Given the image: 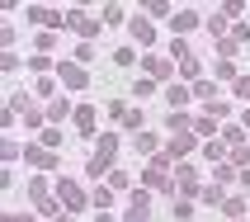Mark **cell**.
Listing matches in <instances>:
<instances>
[{
	"label": "cell",
	"mask_w": 250,
	"mask_h": 222,
	"mask_svg": "<svg viewBox=\"0 0 250 222\" xmlns=\"http://www.w3.org/2000/svg\"><path fill=\"white\" fill-rule=\"evenodd\" d=\"M113 156H118V133H104V137L95 142L90 161H85V175H90V180H99V175H113Z\"/></svg>",
	"instance_id": "obj_1"
},
{
	"label": "cell",
	"mask_w": 250,
	"mask_h": 222,
	"mask_svg": "<svg viewBox=\"0 0 250 222\" xmlns=\"http://www.w3.org/2000/svg\"><path fill=\"white\" fill-rule=\"evenodd\" d=\"M57 203H62L66 213H81L85 208V189L76 180H57Z\"/></svg>",
	"instance_id": "obj_2"
},
{
	"label": "cell",
	"mask_w": 250,
	"mask_h": 222,
	"mask_svg": "<svg viewBox=\"0 0 250 222\" xmlns=\"http://www.w3.org/2000/svg\"><path fill=\"white\" fill-rule=\"evenodd\" d=\"M57 76H62V85H71V90H85V85H90V71H85L81 62H62Z\"/></svg>",
	"instance_id": "obj_3"
},
{
	"label": "cell",
	"mask_w": 250,
	"mask_h": 222,
	"mask_svg": "<svg viewBox=\"0 0 250 222\" xmlns=\"http://www.w3.org/2000/svg\"><path fill=\"white\" fill-rule=\"evenodd\" d=\"M142 71H146L151 81H170V76H180L170 57H142Z\"/></svg>",
	"instance_id": "obj_4"
},
{
	"label": "cell",
	"mask_w": 250,
	"mask_h": 222,
	"mask_svg": "<svg viewBox=\"0 0 250 222\" xmlns=\"http://www.w3.org/2000/svg\"><path fill=\"white\" fill-rule=\"evenodd\" d=\"M76 133H85V137H95V128H99V109L95 104H76Z\"/></svg>",
	"instance_id": "obj_5"
},
{
	"label": "cell",
	"mask_w": 250,
	"mask_h": 222,
	"mask_svg": "<svg viewBox=\"0 0 250 222\" xmlns=\"http://www.w3.org/2000/svg\"><path fill=\"white\" fill-rule=\"evenodd\" d=\"M109 113H113V123L137 128V133H142V109H132V104H123V99H113V104H109Z\"/></svg>",
	"instance_id": "obj_6"
},
{
	"label": "cell",
	"mask_w": 250,
	"mask_h": 222,
	"mask_svg": "<svg viewBox=\"0 0 250 222\" xmlns=\"http://www.w3.org/2000/svg\"><path fill=\"white\" fill-rule=\"evenodd\" d=\"M66 28H76L81 38H95V33H99V24H95L85 10H71V14H66Z\"/></svg>",
	"instance_id": "obj_7"
},
{
	"label": "cell",
	"mask_w": 250,
	"mask_h": 222,
	"mask_svg": "<svg viewBox=\"0 0 250 222\" xmlns=\"http://www.w3.org/2000/svg\"><path fill=\"white\" fill-rule=\"evenodd\" d=\"M47 118H52V123H62V118H76V104H71L66 95H57L52 104H47Z\"/></svg>",
	"instance_id": "obj_8"
},
{
	"label": "cell",
	"mask_w": 250,
	"mask_h": 222,
	"mask_svg": "<svg viewBox=\"0 0 250 222\" xmlns=\"http://www.w3.org/2000/svg\"><path fill=\"white\" fill-rule=\"evenodd\" d=\"M146 213H151V194H132V203H127V222H146Z\"/></svg>",
	"instance_id": "obj_9"
},
{
	"label": "cell",
	"mask_w": 250,
	"mask_h": 222,
	"mask_svg": "<svg viewBox=\"0 0 250 222\" xmlns=\"http://www.w3.org/2000/svg\"><path fill=\"white\" fill-rule=\"evenodd\" d=\"M189 152H194V137H189V133H180V137H170L166 161H175V156H189Z\"/></svg>",
	"instance_id": "obj_10"
},
{
	"label": "cell",
	"mask_w": 250,
	"mask_h": 222,
	"mask_svg": "<svg viewBox=\"0 0 250 222\" xmlns=\"http://www.w3.org/2000/svg\"><path fill=\"white\" fill-rule=\"evenodd\" d=\"M132 38H137L142 47H151V43H156V28H151V19H132Z\"/></svg>",
	"instance_id": "obj_11"
},
{
	"label": "cell",
	"mask_w": 250,
	"mask_h": 222,
	"mask_svg": "<svg viewBox=\"0 0 250 222\" xmlns=\"http://www.w3.org/2000/svg\"><path fill=\"white\" fill-rule=\"evenodd\" d=\"M180 81H203V62H198V57H184V62H180Z\"/></svg>",
	"instance_id": "obj_12"
},
{
	"label": "cell",
	"mask_w": 250,
	"mask_h": 222,
	"mask_svg": "<svg viewBox=\"0 0 250 222\" xmlns=\"http://www.w3.org/2000/svg\"><path fill=\"white\" fill-rule=\"evenodd\" d=\"M24 161H28V166H52L57 156L47 152V147H24Z\"/></svg>",
	"instance_id": "obj_13"
},
{
	"label": "cell",
	"mask_w": 250,
	"mask_h": 222,
	"mask_svg": "<svg viewBox=\"0 0 250 222\" xmlns=\"http://www.w3.org/2000/svg\"><path fill=\"white\" fill-rule=\"evenodd\" d=\"M198 28V10H180L175 14V33H194Z\"/></svg>",
	"instance_id": "obj_14"
},
{
	"label": "cell",
	"mask_w": 250,
	"mask_h": 222,
	"mask_svg": "<svg viewBox=\"0 0 250 222\" xmlns=\"http://www.w3.org/2000/svg\"><path fill=\"white\" fill-rule=\"evenodd\" d=\"M189 95H194V90H184V85H170V90H166V104H170V109H184V104H189Z\"/></svg>",
	"instance_id": "obj_15"
},
{
	"label": "cell",
	"mask_w": 250,
	"mask_h": 222,
	"mask_svg": "<svg viewBox=\"0 0 250 222\" xmlns=\"http://www.w3.org/2000/svg\"><path fill=\"white\" fill-rule=\"evenodd\" d=\"M212 76H217V81H241V76H236V62H231V57H222V62H217V71H212Z\"/></svg>",
	"instance_id": "obj_16"
},
{
	"label": "cell",
	"mask_w": 250,
	"mask_h": 222,
	"mask_svg": "<svg viewBox=\"0 0 250 222\" xmlns=\"http://www.w3.org/2000/svg\"><path fill=\"white\" fill-rule=\"evenodd\" d=\"M184 57H194V52H189V43H184V38H170V62H184Z\"/></svg>",
	"instance_id": "obj_17"
},
{
	"label": "cell",
	"mask_w": 250,
	"mask_h": 222,
	"mask_svg": "<svg viewBox=\"0 0 250 222\" xmlns=\"http://www.w3.org/2000/svg\"><path fill=\"white\" fill-rule=\"evenodd\" d=\"M132 147H137L142 156H151V152H156V133H137V142H132Z\"/></svg>",
	"instance_id": "obj_18"
},
{
	"label": "cell",
	"mask_w": 250,
	"mask_h": 222,
	"mask_svg": "<svg viewBox=\"0 0 250 222\" xmlns=\"http://www.w3.org/2000/svg\"><path fill=\"white\" fill-rule=\"evenodd\" d=\"M113 62H118V67H137V47H118Z\"/></svg>",
	"instance_id": "obj_19"
},
{
	"label": "cell",
	"mask_w": 250,
	"mask_h": 222,
	"mask_svg": "<svg viewBox=\"0 0 250 222\" xmlns=\"http://www.w3.org/2000/svg\"><path fill=\"white\" fill-rule=\"evenodd\" d=\"M208 28H212V38H222V33H227V14L217 10V14H212V19H208Z\"/></svg>",
	"instance_id": "obj_20"
},
{
	"label": "cell",
	"mask_w": 250,
	"mask_h": 222,
	"mask_svg": "<svg viewBox=\"0 0 250 222\" xmlns=\"http://www.w3.org/2000/svg\"><path fill=\"white\" fill-rule=\"evenodd\" d=\"M166 123H170V133H175V128H189V113H184V109H170Z\"/></svg>",
	"instance_id": "obj_21"
},
{
	"label": "cell",
	"mask_w": 250,
	"mask_h": 222,
	"mask_svg": "<svg viewBox=\"0 0 250 222\" xmlns=\"http://www.w3.org/2000/svg\"><path fill=\"white\" fill-rule=\"evenodd\" d=\"M203 203H227V199H222V184H208V189H203Z\"/></svg>",
	"instance_id": "obj_22"
},
{
	"label": "cell",
	"mask_w": 250,
	"mask_h": 222,
	"mask_svg": "<svg viewBox=\"0 0 250 222\" xmlns=\"http://www.w3.org/2000/svg\"><path fill=\"white\" fill-rule=\"evenodd\" d=\"M222 208H227V218H246V203H241V199H227Z\"/></svg>",
	"instance_id": "obj_23"
},
{
	"label": "cell",
	"mask_w": 250,
	"mask_h": 222,
	"mask_svg": "<svg viewBox=\"0 0 250 222\" xmlns=\"http://www.w3.org/2000/svg\"><path fill=\"white\" fill-rule=\"evenodd\" d=\"M90 203H95V208H109V203H113V189H95V199H90Z\"/></svg>",
	"instance_id": "obj_24"
},
{
	"label": "cell",
	"mask_w": 250,
	"mask_h": 222,
	"mask_svg": "<svg viewBox=\"0 0 250 222\" xmlns=\"http://www.w3.org/2000/svg\"><path fill=\"white\" fill-rule=\"evenodd\" d=\"M52 47H57V33H38V52L47 57V52H52Z\"/></svg>",
	"instance_id": "obj_25"
},
{
	"label": "cell",
	"mask_w": 250,
	"mask_h": 222,
	"mask_svg": "<svg viewBox=\"0 0 250 222\" xmlns=\"http://www.w3.org/2000/svg\"><path fill=\"white\" fill-rule=\"evenodd\" d=\"M42 147L52 152V147H62V137H57V128H42Z\"/></svg>",
	"instance_id": "obj_26"
},
{
	"label": "cell",
	"mask_w": 250,
	"mask_h": 222,
	"mask_svg": "<svg viewBox=\"0 0 250 222\" xmlns=\"http://www.w3.org/2000/svg\"><path fill=\"white\" fill-rule=\"evenodd\" d=\"M151 90H156V81H151V76H142V81L132 85V95H151Z\"/></svg>",
	"instance_id": "obj_27"
},
{
	"label": "cell",
	"mask_w": 250,
	"mask_h": 222,
	"mask_svg": "<svg viewBox=\"0 0 250 222\" xmlns=\"http://www.w3.org/2000/svg\"><path fill=\"white\" fill-rule=\"evenodd\" d=\"M109 189H127V170H113V175H109Z\"/></svg>",
	"instance_id": "obj_28"
},
{
	"label": "cell",
	"mask_w": 250,
	"mask_h": 222,
	"mask_svg": "<svg viewBox=\"0 0 250 222\" xmlns=\"http://www.w3.org/2000/svg\"><path fill=\"white\" fill-rule=\"evenodd\" d=\"M5 222H33L28 213H5Z\"/></svg>",
	"instance_id": "obj_29"
},
{
	"label": "cell",
	"mask_w": 250,
	"mask_h": 222,
	"mask_svg": "<svg viewBox=\"0 0 250 222\" xmlns=\"http://www.w3.org/2000/svg\"><path fill=\"white\" fill-rule=\"evenodd\" d=\"M236 90H241V95L250 99V76H241V81H236Z\"/></svg>",
	"instance_id": "obj_30"
},
{
	"label": "cell",
	"mask_w": 250,
	"mask_h": 222,
	"mask_svg": "<svg viewBox=\"0 0 250 222\" xmlns=\"http://www.w3.org/2000/svg\"><path fill=\"white\" fill-rule=\"evenodd\" d=\"M52 222H76V218H71V213H62V218H52Z\"/></svg>",
	"instance_id": "obj_31"
},
{
	"label": "cell",
	"mask_w": 250,
	"mask_h": 222,
	"mask_svg": "<svg viewBox=\"0 0 250 222\" xmlns=\"http://www.w3.org/2000/svg\"><path fill=\"white\" fill-rule=\"evenodd\" d=\"M231 222H241V218H231Z\"/></svg>",
	"instance_id": "obj_32"
},
{
	"label": "cell",
	"mask_w": 250,
	"mask_h": 222,
	"mask_svg": "<svg viewBox=\"0 0 250 222\" xmlns=\"http://www.w3.org/2000/svg\"><path fill=\"white\" fill-rule=\"evenodd\" d=\"M246 194H250V189H246Z\"/></svg>",
	"instance_id": "obj_33"
}]
</instances>
